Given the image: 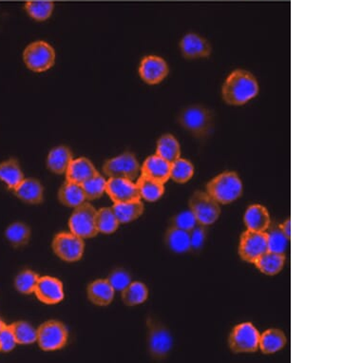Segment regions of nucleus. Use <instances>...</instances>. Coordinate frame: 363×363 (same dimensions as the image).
<instances>
[{
	"label": "nucleus",
	"mask_w": 363,
	"mask_h": 363,
	"mask_svg": "<svg viewBox=\"0 0 363 363\" xmlns=\"http://www.w3.org/2000/svg\"><path fill=\"white\" fill-rule=\"evenodd\" d=\"M259 92V84L253 74L237 69L226 78L223 86V99L229 105H240L253 99Z\"/></svg>",
	"instance_id": "nucleus-1"
},
{
	"label": "nucleus",
	"mask_w": 363,
	"mask_h": 363,
	"mask_svg": "<svg viewBox=\"0 0 363 363\" xmlns=\"http://www.w3.org/2000/svg\"><path fill=\"white\" fill-rule=\"evenodd\" d=\"M243 183L236 172L226 171L208 182L207 192L222 205H228L241 197Z\"/></svg>",
	"instance_id": "nucleus-2"
},
{
	"label": "nucleus",
	"mask_w": 363,
	"mask_h": 363,
	"mask_svg": "<svg viewBox=\"0 0 363 363\" xmlns=\"http://www.w3.org/2000/svg\"><path fill=\"white\" fill-rule=\"evenodd\" d=\"M96 212L91 203L84 202L74 208L73 214L69 220L71 233L82 239H92L99 235L96 226Z\"/></svg>",
	"instance_id": "nucleus-3"
},
{
	"label": "nucleus",
	"mask_w": 363,
	"mask_h": 363,
	"mask_svg": "<svg viewBox=\"0 0 363 363\" xmlns=\"http://www.w3.org/2000/svg\"><path fill=\"white\" fill-rule=\"evenodd\" d=\"M23 60L31 71L43 73L55 65L56 51L45 41H35L25 48Z\"/></svg>",
	"instance_id": "nucleus-4"
},
{
	"label": "nucleus",
	"mask_w": 363,
	"mask_h": 363,
	"mask_svg": "<svg viewBox=\"0 0 363 363\" xmlns=\"http://www.w3.org/2000/svg\"><path fill=\"white\" fill-rule=\"evenodd\" d=\"M68 339V328L61 321L50 320L38 327L37 342L43 351H58L64 348Z\"/></svg>",
	"instance_id": "nucleus-5"
},
{
	"label": "nucleus",
	"mask_w": 363,
	"mask_h": 363,
	"mask_svg": "<svg viewBox=\"0 0 363 363\" xmlns=\"http://www.w3.org/2000/svg\"><path fill=\"white\" fill-rule=\"evenodd\" d=\"M212 115L202 105H192L179 115L180 125L198 137L208 135L212 128Z\"/></svg>",
	"instance_id": "nucleus-6"
},
{
	"label": "nucleus",
	"mask_w": 363,
	"mask_h": 363,
	"mask_svg": "<svg viewBox=\"0 0 363 363\" xmlns=\"http://www.w3.org/2000/svg\"><path fill=\"white\" fill-rule=\"evenodd\" d=\"M189 208L198 223L203 226L214 223L222 212L220 203L208 192H196L192 195L189 200Z\"/></svg>",
	"instance_id": "nucleus-7"
},
{
	"label": "nucleus",
	"mask_w": 363,
	"mask_h": 363,
	"mask_svg": "<svg viewBox=\"0 0 363 363\" xmlns=\"http://www.w3.org/2000/svg\"><path fill=\"white\" fill-rule=\"evenodd\" d=\"M51 248L62 261L76 262L81 261L84 255V239L71 233H58L51 242Z\"/></svg>",
	"instance_id": "nucleus-8"
},
{
	"label": "nucleus",
	"mask_w": 363,
	"mask_h": 363,
	"mask_svg": "<svg viewBox=\"0 0 363 363\" xmlns=\"http://www.w3.org/2000/svg\"><path fill=\"white\" fill-rule=\"evenodd\" d=\"M103 174L109 178H122L135 181L140 174V164L135 154L126 153L105 161Z\"/></svg>",
	"instance_id": "nucleus-9"
},
{
	"label": "nucleus",
	"mask_w": 363,
	"mask_h": 363,
	"mask_svg": "<svg viewBox=\"0 0 363 363\" xmlns=\"http://www.w3.org/2000/svg\"><path fill=\"white\" fill-rule=\"evenodd\" d=\"M261 334L251 323L234 327L228 339V344L234 353H254L259 349Z\"/></svg>",
	"instance_id": "nucleus-10"
},
{
	"label": "nucleus",
	"mask_w": 363,
	"mask_h": 363,
	"mask_svg": "<svg viewBox=\"0 0 363 363\" xmlns=\"http://www.w3.org/2000/svg\"><path fill=\"white\" fill-rule=\"evenodd\" d=\"M269 251L267 237L265 233H257L247 229L241 236L239 254L247 262L254 264L259 257Z\"/></svg>",
	"instance_id": "nucleus-11"
},
{
	"label": "nucleus",
	"mask_w": 363,
	"mask_h": 363,
	"mask_svg": "<svg viewBox=\"0 0 363 363\" xmlns=\"http://www.w3.org/2000/svg\"><path fill=\"white\" fill-rule=\"evenodd\" d=\"M105 192L113 203H131L141 200L137 185L128 179L110 178L105 185Z\"/></svg>",
	"instance_id": "nucleus-12"
},
{
	"label": "nucleus",
	"mask_w": 363,
	"mask_h": 363,
	"mask_svg": "<svg viewBox=\"0 0 363 363\" xmlns=\"http://www.w3.org/2000/svg\"><path fill=\"white\" fill-rule=\"evenodd\" d=\"M33 293L40 302L48 305H58L65 297L63 283L60 280L51 276L40 278Z\"/></svg>",
	"instance_id": "nucleus-13"
},
{
	"label": "nucleus",
	"mask_w": 363,
	"mask_h": 363,
	"mask_svg": "<svg viewBox=\"0 0 363 363\" xmlns=\"http://www.w3.org/2000/svg\"><path fill=\"white\" fill-rule=\"evenodd\" d=\"M139 74L146 83L156 85L166 78L169 74V66L167 62L159 56H146L141 61Z\"/></svg>",
	"instance_id": "nucleus-14"
},
{
	"label": "nucleus",
	"mask_w": 363,
	"mask_h": 363,
	"mask_svg": "<svg viewBox=\"0 0 363 363\" xmlns=\"http://www.w3.org/2000/svg\"><path fill=\"white\" fill-rule=\"evenodd\" d=\"M149 348L153 357H163L171 348L172 339L169 332L160 324L149 321Z\"/></svg>",
	"instance_id": "nucleus-15"
},
{
	"label": "nucleus",
	"mask_w": 363,
	"mask_h": 363,
	"mask_svg": "<svg viewBox=\"0 0 363 363\" xmlns=\"http://www.w3.org/2000/svg\"><path fill=\"white\" fill-rule=\"evenodd\" d=\"M171 164L169 162L155 154L148 157L144 162L141 167V174L164 185L171 178Z\"/></svg>",
	"instance_id": "nucleus-16"
},
{
	"label": "nucleus",
	"mask_w": 363,
	"mask_h": 363,
	"mask_svg": "<svg viewBox=\"0 0 363 363\" xmlns=\"http://www.w3.org/2000/svg\"><path fill=\"white\" fill-rule=\"evenodd\" d=\"M180 49L185 58H208L211 53L210 44L195 33H187L180 42Z\"/></svg>",
	"instance_id": "nucleus-17"
},
{
	"label": "nucleus",
	"mask_w": 363,
	"mask_h": 363,
	"mask_svg": "<svg viewBox=\"0 0 363 363\" xmlns=\"http://www.w3.org/2000/svg\"><path fill=\"white\" fill-rule=\"evenodd\" d=\"M99 174V172L89 159L81 157V158L74 159L69 164L66 171V181L82 185Z\"/></svg>",
	"instance_id": "nucleus-18"
},
{
	"label": "nucleus",
	"mask_w": 363,
	"mask_h": 363,
	"mask_svg": "<svg viewBox=\"0 0 363 363\" xmlns=\"http://www.w3.org/2000/svg\"><path fill=\"white\" fill-rule=\"evenodd\" d=\"M12 192L15 196L28 205H40L44 201V187L37 179L23 180Z\"/></svg>",
	"instance_id": "nucleus-19"
},
{
	"label": "nucleus",
	"mask_w": 363,
	"mask_h": 363,
	"mask_svg": "<svg viewBox=\"0 0 363 363\" xmlns=\"http://www.w3.org/2000/svg\"><path fill=\"white\" fill-rule=\"evenodd\" d=\"M115 293L109 280L105 279L95 280L87 287V298L96 306L110 305L115 298Z\"/></svg>",
	"instance_id": "nucleus-20"
},
{
	"label": "nucleus",
	"mask_w": 363,
	"mask_h": 363,
	"mask_svg": "<svg viewBox=\"0 0 363 363\" xmlns=\"http://www.w3.org/2000/svg\"><path fill=\"white\" fill-rule=\"evenodd\" d=\"M244 222L249 230L265 233L269 228L271 220H270L269 210L264 205H253L247 208Z\"/></svg>",
	"instance_id": "nucleus-21"
},
{
	"label": "nucleus",
	"mask_w": 363,
	"mask_h": 363,
	"mask_svg": "<svg viewBox=\"0 0 363 363\" xmlns=\"http://www.w3.org/2000/svg\"><path fill=\"white\" fill-rule=\"evenodd\" d=\"M74 160L73 153L65 146H59L51 149L47 158L49 171L56 174H66L67 169Z\"/></svg>",
	"instance_id": "nucleus-22"
},
{
	"label": "nucleus",
	"mask_w": 363,
	"mask_h": 363,
	"mask_svg": "<svg viewBox=\"0 0 363 363\" xmlns=\"http://www.w3.org/2000/svg\"><path fill=\"white\" fill-rule=\"evenodd\" d=\"M24 180L22 167L17 159H8L0 163V181L14 190Z\"/></svg>",
	"instance_id": "nucleus-23"
},
{
	"label": "nucleus",
	"mask_w": 363,
	"mask_h": 363,
	"mask_svg": "<svg viewBox=\"0 0 363 363\" xmlns=\"http://www.w3.org/2000/svg\"><path fill=\"white\" fill-rule=\"evenodd\" d=\"M58 201L67 208H76L86 201L81 185L66 181L58 190Z\"/></svg>",
	"instance_id": "nucleus-24"
},
{
	"label": "nucleus",
	"mask_w": 363,
	"mask_h": 363,
	"mask_svg": "<svg viewBox=\"0 0 363 363\" xmlns=\"http://www.w3.org/2000/svg\"><path fill=\"white\" fill-rule=\"evenodd\" d=\"M285 255L267 251L254 262L255 267L269 276L279 274L285 267Z\"/></svg>",
	"instance_id": "nucleus-25"
},
{
	"label": "nucleus",
	"mask_w": 363,
	"mask_h": 363,
	"mask_svg": "<svg viewBox=\"0 0 363 363\" xmlns=\"http://www.w3.org/2000/svg\"><path fill=\"white\" fill-rule=\"evenodd\" d=\"M287 344V337L280 329H269L260 336L259 348L264 354H274Z\"/></svg>",
	"instance_id": "nucleus-26"
},
{
	"label": "nucleus",
	"mask_w": 363,
	"mask_h": 363,
	"mask_svg": "<svg viewBox=\"0 0 363 363\" xmlns=\"http://www.w3.org/2000/svg\"><path fill=\"white\" fill-rule=\"evenodd\" d=\"M112 208L120 223L133 222L140 218L145 211V205L141 200L131 203H115Z\"/></svg>",
	"instance_id": "nucleus-27"
},
{
	"label": "nucleus",
	"mask_w": 363,
	"mask_h": 363,
	"mask_svg": "<svg viewBox=\"0 0 363 363\" xmlns=\"http://www.w3.org/2000/svg\"><path fill=\"white\" fill-rule=\"evenodd\" d=\"M148 298V287L141 282H130L125 289L121 291V300L127 306L142 305Z\"/></svg>",
	"instance_id": "nucleus-28"
},
{
	"label": "nucleus",
	"mask_w": 363,
	"mask_h": 363,
	"mask_svg": "<svg viewBox=\"0 0 363 363\" xmlns=\"http://www.w3.org/2000/svg\"><path fill=\"white\" fill-rule=\"evenodd\" d=\"M136 185H137L141 198L148 201V202H156L164 195V184L154 181L145 175L141 174L138 177Z\"/></svg>",
	"instance_id": "nucleus-29"
},
{
	"label": "nucleus",
	"mask_w": 363,
	"mask_h": 363,
	"mask_svg": "<svg viewBox=\"0 0 363 363\" xmlns=\"http://www.w3.org/2000/svg\"><path fill=\"white\" fill-rule=\"evenodd\" d=\"M156 154L171 164L181 156L179 142L171 135L162 136L157 142Z\"/></svg>",
	"instance_id": "nucleus-30"
},
{
	"label": "nucleus",
	"mask_w": 363,
	"mask_h": 363,
	"mask_svg": "<svg viewBox=\"0 0 363 363\" xmlns=\"http://www.w3.org/2000/svg\"><path fill=\"white\" fill-rule=\"evenodd\" d=\"M166 243L176 253H185L192 248L189 233L172 226L167 231Z\"/></svg>",
	"instance_id": "nucleus-31"
},
{
	"label": "nucleus",
	"mask_w": 363,
	"mask_h": 363,
	"mask_svg": "<svg viewBox=\"0 0 363 363\" xmlns=\"http://www.w3.org/2000/svg\"><path fill=\"white\" fill-rule=\"evenodd\" d=\"M31 236H32L31 228L22 222L12 223L5 231V237L14 247L27 246L31 240Z\"/></svg>",
	"instance_id": "nucleus-32"
},
{
	"label": "nucleus",
	"mask_w": 363,
	"mask_h": 363,
	"mask_svg": "<svg viewBox=\"0 0 363 363\" xmlns=\"http://www.w3.org/2000/svg\"><path fill=\"white\" fill-rule=\"evenodd\" d=\"M119 221L112 208H102L96 212V226L100 233L112 234L119 228Z\"/></svg>",
	"instance_id": "nucleus-33"
},
{
	"label": "nucleus",
	"mask_w": 363,
	"mask_h": 363,
	"mask_svg": "<svg viewBox=\"0 0 363 363\" xmlns=\"http://www.w3.org/2000/svg\"><path fill=\"white\" fill-rule=\"evenodd\" d=\"M55 4L50 0H32L26 2L25 10L32 19L44 22L53 14Z\"/></svg>",
	"instance_id": "nucleus-34"
},
{
	"label": "nucleus",
	"mask_w": 363,
	"mask_h": 363,
	"mask_svg": "<svg viewBox=\"0 0 363 363\" xmlns=\"http://www.w3.org/2000/svg\"><path fill=\"white\" fill-rule=\"evenodd\" d=\"M267 237L269 251L278 254H285L287 251L288 239L280 230L276 223H270L269 228L265 231Z\"/></svg>",
	"instance_id": "nucleus-35"
},
{
	"label": "nucleus",
	"mask_w": 363,
	"mask_h": 363,
	"mask_svg": "<svg viewBox=\"0 0 363 363\" xmlns=\"http://www.w3.org/2000/svg\"><path fill=\"white\" fill-rule=\"evenodd\" d=\"M17 344H33L37 341V330L26 321H19L11 324Z\"/></svg>",
	"instance_id": "nucleus-36"
},
{
	"label": "nucleus",
	"mask_w": 363,
	"mask_h": 363,
	"mask_svg": "<svg viewBox=\"0 0 363 363\" xmlns=\"http://www.w3.org/2000/svg\"><path fill=\"white\" fill-rule=\"evenodd\" d=\"M194 175V167L189 161L179 158L172 162L171 167V178L179 184L189 182Z\"/></svg>",
	"instance_id": "nucleus-37"
},
{
	"label": "nucleus",
	"mask_w": 363,
	"mask_h": 363,
	"mask_svg": "<svg viewBox=\"0 0 363 363\" xmlns=\"http://www.w3.org/2000/svg\"><path fill=\"white\" fill-rule=\"evenodd\" d=\"M40 275L32 270H24L17 275L15 280V289L24 295L33 294L37 287Z\"/></svg>",
	"instance_id": "nucleus-38"
},
{
	"label": "nucleus",
	"mask_w": 363,
	"mask_h": 363,
	"mask_svg": "<svg viewBox=\"0 0 363 363\" xmlns=\"http://www.w3.org/2000/svg\"><path fill=\"white\" fill-rule=\"evenodd\" d=\"M81 185L86 200L94 201L101 198L105 192L107 181H105V179L102 175L99 174L83 183Z\"/></svg>",
	"instance_id": "nucleus-39"
},
{
	"label": "nucleus",
	"mask_w": 363,
	"mask_h": 363,
	"mask_svg": "<svg viewBox=\"0 0 363 363\" xmlns=\"http://www.w3.org/2000/svg\"><path fill=\"white\" fill-rule=\"evenodd\" d=\"M172 226L182 229V230L192 231L195 226L199 225L196 218L192 211H185V212L180 213V214L175 216L171 222Z\"/></svg>",
	"instance_id": "nucleus-40"
},
{
	"label": "nucleus",
	"mask_w": 363,
	"mask_h": 363,
	"mask_svg": "<svg viewBox=\"0 0 363 363\" xmlns=\"http://www.w3.org/2000/svg\"><path fill=\"white\" fill-rule=\"evenodd\" d=\"M110 285L115 291H122L131 282L130 274L123 269H117L110 273L109 278Z\"/></svg>",
	"instance_id": "nucleus-41"
},
{
	"label": "nucleus",
	"mask_w": 363,
	"mask_h": 363,
	"mask_svg": "<svg viewBox=\"0 0 363 363\" xmlns=\"http://www.w3.org/2000/svg\"><path fill=\"white\" fill-rule=\"evenodd\" d=\"M17 344V339H15L14 333H12L11 326H5L0 332V352H12Z\"/></svg>",
	"instance_id": "nucleus-42"
},
{
	"label": "nucleus",
	"mask_w": 363,
	"mask_h": 363,
	"mask_svg": "<svg viewBox=\"0 0 363 363\" xmlns=\"http://www.w3.org/2000/svg\"><path fill=\"white\" fill-rule=\"evenodd\" d=\"M192 248L198 249L203 246L205 239V226L198 225L189 231Z\"/></svg>",
	"instance_id": "nucleus-43"
},
{
	"label": "nucleus",
	"mask_w": 363,
	"mask_h": 363,
	"mask_svg": "<svg viewBox=\"0 0 363 363\" xmlns=\"http://www.w3.org/2000/svg\"><path fill=\"white\" fill-rule=\"evenodd\" d=\"M280 230L282 231V233L285 234V236L287 237L288 241H290L291 239V220L287 219L285 223L279 226Z\"/></svg>",
	"instance_id": "nucleus-44"
},
{
	"label": "nucleus",
	"mask_w": 363,
	"mask_h": 363,
	"mask_svg": "<svg viewBox=\"0 0 363 363\" xmlns=\"http://www.w3.org/2000/svg\"><path fill=\"white\" fill-rule=\"evenodd\" d=\"M7 324H5L4 321L2 320H0V332L2 331V329L4 328L5 326H6Z\"/></svg>",
	"instance_id": "nucleus-45"
}]
</instances>
